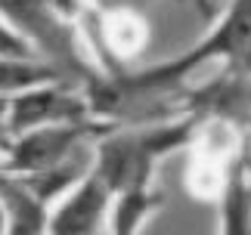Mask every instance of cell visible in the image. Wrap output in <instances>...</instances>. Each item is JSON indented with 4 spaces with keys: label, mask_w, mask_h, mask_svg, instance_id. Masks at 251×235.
<instances>
[{
    "label": "cell",
    "mask_w": 251,
    "mask_h": 235,
    "mask_svg": "<svg viewBox=\"0 0 251 235\" xmlns=\"http://www.w3.org/2000/svg\"><path fill=\"white\" fill-rule=\"evenodd\" d=\"M208 59H233V62H245L251 68V0H233V6L226 9V16L214 22L211 34L201 41L196 50L186 56L174 59L168 65L149 68V71L130 74L118 84H105L102 93L109 99H130V96H146L158 90H171L180 77H186L196 65L208 62Z\"/></svg>",
    "instance_id": "cell-1"
},
{
    "label": "cell",
    "mask_w": 251,
    "mask_h": 235,
    "mask_svg": "<svg viewBox=\"0 0 251 235\" xmlns=\"http://www.w3.org/2000/svg\"><path fill=\"white\" fill-rule=\"evenodd\" d=\"M196 124H199V118L186 115L180 121L158 124V127H149V130L105 133V136H100V145H96L93 170L109 186L112 195L127 192V189H143L152 180L155 161L161 155L186 145Z\"/></svg>",
    "instance_id": "cell-2"
},
{
    "label": "cell",
    "mask_w": 251,
    "mask_h": 235,
    "mask_svg": "<svg viewBox=\"0 0 251 235\" xmlns=\"http://www.w3.org/2000/svg\"><path fill=\"white\" fill-rule=\"evenodd\" d=\"M112 121H75V124H53L41 130L22 133L6 145L3 152V173L13 176H34V173H50L69 164L72 152L81 145L84 136H105L112 133Z\"/></svg>",
    "instance_id": "cell-3"
},
{
    "label": "cell",
    "mask_w": 251,
    "mask_h": 235,
    "mask_svg": "<svg viewBox=\"0 0 251 235\" xmlns=\"http://www.w3.org/2000/svg\"><path fill=\"white\" fill-rule=\"evenodd\" d=\"M93 115L96 112L90 105V96H81L78 90L53 81L44 87H31V90L9 99V136L16 140V136L41 130V127L90 121Z\"/></svg>",
    "instance_id": "cell-4"
},
{
    "label": "cell",
    "mask_w": 251,
    "mask_h": 235,
    "mask_svg": "<svg viewBox=\"0 0 251 235\" xmlns=\"http://www.w3.org/2000/svg\"><path fill=\"white\" fill-rule=\"evenodd\" d=\"M112 198L115 195L109 192V186L90 167L72 186L69 198L56 211H50V235H93L100 229Z\"/></svg>",
    "instance_id": "cell-5"
},
{
    "label": "cell",
    "mask_w": 251,
    "mask_h": 235,
    "mask_svg": "<svg viewBox=\"0 0 251 235\" xmlns=\"http://www.w3.org/2000/svg\"><path fill=\"white\" fill-rule=\"evenodd\" d=\"M0 204H3L6 235H47L50 232V208L25 180L0 173Z\"/></svg>",
    "instance_id": "cell-6"
},
{
    "label": "cell",
    "mask_w": 251,
    "mask_h": 235,
    "mask_svg": "<svg viewBox=\"0 0 251 235\" xmlns=\"http://www.w3.org/2000/svg\"><path fill=\"white\" fill-rule=\"evenodd\" d=\"M220 235H251V158H236L220 195Z\"/></svg>",
    "instance_id": "cell-7"
},
{
    "label": "cell",
    "mask_w": 251,
    "mask_h": 235,
    "mask_svg": "<svg viewBox=\"0 0 251 235\" xmlns=\"http://www.w3.org/2000/svg\"><path fill=\"white\" fill-rule=\"evenodd\" d=\"M158 201L161 195L152 192L149 186L118 192L115 195V208H112V235H137L146 217L158 208Z\"/></svg>",
    "instance_id": "cell-8"
},
{
    "label": "cell",
    "mask_w": 251,
    "mask_h": 235,
    "mask_svg": "<svg viewBox=\"0 0 251 235\" xmlns=\"http://www.w3.org/2000/svg\"><path fill=\"white\" fill-rule=\"evenodd\" d=\"M59 81V71L53 65L34 62V59H6L0 56V96H19L31 87H44Z\"/></svg>",
    "instance_id": "cell-9"
},
{
    "label": "cell",
    "mask_w": 251,
    "mask_h": 235,
    "mask_svg": "<svg viewBox=\"0 0 251 235\" xmlns=\"http://www.w3.org/2000/svg\"><path fill=\"white\" fill-rule=\"evenodd\" d=\"M102 34H105V44L118 56H133L146 44V22L133 9L102 13Z\"/></svg>",
    "instance_id": "cell-10"
},
{
    "label": "cell",
    "mask_w": 251,
    "mask_h": 235,
    "mask_svg": "<svg viewBox=\"0 0 251 235\" xmlns=\"http://www.w3.org/2000/svg\"><path fill=\"white\" fill-rule=\"evenodd\" d=\"M9 140V96H0V152H6Z\"/></svg>",
    "instance_id": "cell-11"
},
{
    "label": "cell",
    "mask_w": 251,
    "mask_h": 235,
    "mask_svg": "<svg viewBox=\"0 0 251 235\" xmlns=\"http://www.w3.org/2000/svg\"><path fill=\"white\" fill-rule=\"evenodd\" d=\"M96 3L102 6V13H115V9H133V13H140L152 0H96Z\"/></svg>",
    "instance_id": "cell-12"
},
{
    "label": "cell",
    "mask_w": 251,
    "mask_h": 235,
    "mask_svg": "<svg viewBox=\"0 0 251 235\" xmlns=\"http://www.w3.org/2000/svg\"><path fill=\"white\" fill-rule=\"evenodd\" d=\"M192 3H196V6L201 9V16H205V19L214 16V6H211V0H192Z\"/></svg>",
    "instance_id": "cell-13"
},
{
    "label": "cell",
    "mask_w": 251,
    "mask_h": 235,
    "mask_svg": "<svg viewBox=\"0 0 251 235\" xmlns=\"http://www.w3.org/2000/svg\"><path fill=\"white\" fill-rule=\"evenodd\" d=\"M0 235H6V220H3V204H0Z\"/></svg>",
    "instance_id": "cell-14"
},
{
    "label": "cell",
    "mask_w": 251,
    "mask_h": 235,
    "mask_svg": "<svg viewBox=\"0 0 251 235\" xmlns=\"http://www.w3.org/2000/svg\"><path fill=\"white\" fill-rule=\"evenodd\" d=\"M0 173H3V152H0Z\"/></svg>",
    "instance_id": "cell-15"
},
{
    "label": "cell",
    "mask_w": 251,
    "mask_h": 235,
    "mask_svg": "<svg viewBox=\"0 0 251 235\" xmlns=\"http://www.w3.org/2000/svg\"><path fill=\"white\" fill-rule=\"evenodd\" d=\"M47 235H50V232H47Z\"/></svg>",
    "instance_id": "cell-16"
}]
</instances>
